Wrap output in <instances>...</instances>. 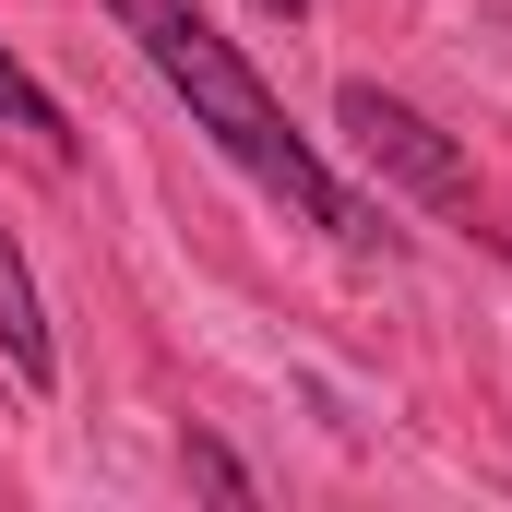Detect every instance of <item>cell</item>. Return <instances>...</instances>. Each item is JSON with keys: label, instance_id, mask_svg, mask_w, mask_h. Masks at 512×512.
Masks as SVG:
<instances>
[{"label": "cell", "instance_id": "cell-1", "mask_svg": "<svg viewBox=\"0 0 512 512\" xmlns=\"http://www.w3.org/2000/svg\"><path fill=\"white\" fill-rule=\"evenodd\" d=\"M108 12H120L131 36H143V60L179 84L191 131H203V143H215L239 179H262V191H274L298 227H334V239H382V215H358V203L334 191V167L298 143V120L274 108V84H262V72L239 60V48H227V36H215V24H203V12H191V0H108Z\"/></svg>", "mask_w": 512, "mask_h": 512}, {"label": "cell", "instance_id": "cell-2", "mask_svg": "<svg viewBox=\"0 0 512 512\" xmlns=\"http://www.w3.org/2000/svg\"><path fill=\"white\" fill-rule=\"evenodd\" d=\"M334 120L358 131V155H370L382 179H405V191H417L441 227H489V203H477V167H465L441 131L417 120L405 96H382V84H346V96H334Z\"/></svg>", "mask_w": 512, "mask_h": 512}, {"label": "cell", "instance_id": "cell-3", "mask_svg": "<svg viewBox=\"0 0 512 512\" xmlns=\"http://www.w3.org/2000/svg\"><path fill=\"white\" fill-rule=\"evenodd\" d=\"M0 346H12L24 382H48V298H36V274H24L12 239H0Z\"/></svg>", "mask_w": 512, "mask_h": 512}, {"label": "cell", "instance_id": "cell-4", "mask_svg": "<svg viewBox=\"0 0 512 512\" xmlns=\"http://www.w3.org/2000/svg\"><path fill=\"white\" fill-rule=\"evenodd\" d=\"M0 120L24 131V143H48V155H72V120H60V96H48V84L12 60V48H0Z\"/></svg>", "mask_w": 512, "mask_h": 512}, {"label": "cell", "instance_id": "cell-5", "mask_svg": "<svg viewBox=\"0 0 512 512\" xmlns=\"http://www.w3.org/2000/svg\"><path fill=\"white\" fill-rule=\"evenodd\" d=\"M262 12H310V0H262Z\"/></svg>", "mask_w": 512, "mask_h": 512}]
</instances>
